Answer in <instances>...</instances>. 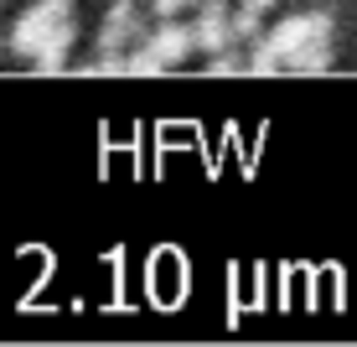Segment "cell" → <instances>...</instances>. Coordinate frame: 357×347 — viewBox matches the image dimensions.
<instances>
[{"mask_svg":"<svg viewBox=\"0 0 357 347\" xmlns=\"http://www.w3.org/2000/svg\"><path fill=\"white\" fill-rule=\"evenodd\" d=\"M331 27H337V21H331V10H301V16H285L280 27H269V31L254 36V47H249V73H259V78L280 73L295 47L316 42V36H331Z\"/></svg>","mask_w":357,"mask_h":347,"instance_id":"obj_1","label":"cell"},{"mask_svg":"<svg viewBox=\"0 0 357 347\" xmlns=\"http://www.w3.org/2000/svg\"><path fill=\"white\" fill-rule=\"evenodd\" d=\"M73 21V0H36L16 16V27H10V52L16 57H36L47 42L57 36V27H68Z\"/></svg>","mask_w":357,"mask_h":347,"instance_id":"obj_2","label":"cell"},{"mask_svg":"<svg viewBox=\"0 0 357 347\" xmlns=\"http://www.w3.org/2000/svg\"><path fill=\"white\" fill-rule=\"evenodd\" d=\"M151 31L140 16V0H114V6L104 10V21H98V47H130L140 42V36Z\"/></svg>","mask_w":357,"mask_h":347,"instance_id":"obj_3","label":"cell"},{"mask_svg":"<svg viewBox=\"0 0 357 347\" xmlns=\"http://www.w3.org/2000/svg\"><path fill=\"white\" fill-rule=\"evenodd\" d=\"M145 47H151L155 57H161V68H176L187 63L197 52V36H192V21H155V31H145Z\"/></svg>","mask_w":357,"mask_h":347,"instance_id":"obj_4","label":"cell"},{"mask_svg":"<svg viewBox=\"0 0 357 347\" xmlns=\"http://www.w3.org/2000/svg\"><path fill=\"white\" fill-rule=\"evenodd\" d=\"M233 10L223 0H202L197 6V21H192V36H197V52H218V47L233 42V27H228Z\"/></svg>","mask_w":357,"mask_h":347,"instance_id":"obj_5","label":"cell"},{"mask_svg":"<svg viewBox=\"0 0 357 347\" xmlns=\"http://www.w3.org/2000/svg\"><path fill=\"white\" fill-rule=\"evenodd\" d=\"M73 42H78V27H73V21H68V27H57V36H52V42H47L42 52L31 57V63H36V73H63V68H68Z\"/></svg>","mask_w":357,"mask_h":347,"instance_id":"obj_6","label":"cell"},{"mask_svg":"<svg viewBox=\"0 0 357 347\" xmlns=\"http://www.w3.org/2000/svg\"><path fill=\"white\" fill-rule=\"evenodd\" d=\"M331 36H316V42H305V47H295V52L285 57V68L290 73H326L331 68Z\"/></svg>","mask_w":357,"mask_h":347,"instance_id":"obj_7","label":"cell"},{"mask_svg":"<svg viewBox=\"0 0 357 347\" xmlns=\"http://www.w3.org/2000/svg\"><path fill=\"white\" fill-rule=\"evenodd\" d=\"M213 63H207V73L213 78H233V73H249V52H243V42H228L218 47V52H207Z\"/></svg>","mask_w":357,"mask_h":347,"instance_id":"obj_8","label":"cell"},{"mask_svg":"<svg viewBox=\"0 0 357 347\" xmlns=\"http://www.w3.org/2000/svg\"><path fill=\"white\" fill-rule=\"evenodd\" d=\"M228 27H233V42H254V36L264 31V16H259V10H249V6H238L228 16Z\"/></svg>","mask_w":357,"mask_h":347,"instance_id":"obj_9","label":"cell"},{"mask_svg":"<svg viewBox=\"0 0 357 347\" xmlns=\"http://www.w3.org/2000/svg\"><path fill=\"white\" fill-rule=\"evenodd\" d=\"M187 6H192V0H151V16L155 21H171V16H181Z\"/></svg>","mask_w":357,"mask_h":347,"instance_id":"obj_10","label":"cell"},{"mask_svg":"<svg viewBox=\"0 0 357 347\" xmlns=\"http://www.w3.org/2000/svg\"><path fill=\"white\" fill-rule=\"evenodd\" d=\"M243 6H249V10H259V16H264V10H275L280 0H243Z\"/></svg>","mask_w":357,"mask_h":347,"instance_id":"obj_11","label":"cell"},{"mask_svg":"<svg viewBox=\"0 0 357 347\" xmlns=\"http://www.w3.org/2000/svg\"><path fill=\"white\" fill-rule=\"evenodd\" d=\"M0 52H6V42H0Z\"/></svg>","mask_w":357,"mask_h":347,"instance_id":"obj_12","label":"cell"}]
</instances>
